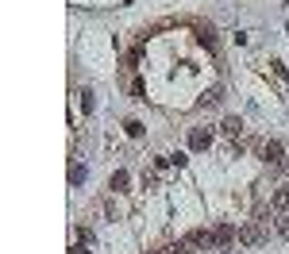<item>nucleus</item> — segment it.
Returning <instances> with one entry per match:
<instances>
[{"label": "nucleus", "instance_id": "nucleus-1", "mask_svg": "<svg viewBox=\"0 0 289 254\" xmlns=\"http://www.w3.org/2000/svg\"><path fill=\"white\" fill-rule=\"evenodd\" d=\"M235 235H239V231H235L231 224H220V227H212V251H216V247H228V243L235 239Z\"/></svg>", "mask_w": 289, "mask_h": 254}, {"label": "nucleus", "instance_id": "nucleus-2", "mask_svg": "<svg viewBox=\"0 0 289 254\" xmlns=\"http://www.w3.org/2000/svg\"><path fill=\"white\" fill-rule=\"evenodd\" d=\"M282 154H286V147H282L278 139H266V143H262V158H266L270 166H278V162H282Z\"/></svg>", "mask_w": 289, "mask_h": 254}, {"label": "nucleus", "instance_id": "nucleus-3", "mask_svg": "<svg viewBox=\"0 0 289 254\" xmlns=\"http://www.w3.org/2000/svg\"><path fill=\"white\" fill-rule=\"evenodd\" d=\"M262 239H266V235H262V227H259V224H247V227H239V243H247V247H259Z\"/></svg>", "mask_w": 289, "mask_h": 254}, {"label": "nucleus", "instance_id": "nucleus-4", "mask_svg": "<svg viewBox=\"0 0 289 254\" xmlns=\"http://www.w3.org/2000/svg\"><path fill=\"white\" fill-rule=\"evenodd\" d=\"M212 143V131L208 127H197V131H189V150H204Z\"/></svg>", "mask_w": 289, "mask_h": 254}, {"label": "nucleus", "instance_id": "nucleus-5", "mask_svg": "<svg viewBox=\"0 0 289 254\" xmlns=\"http://www.w3.org/2000/svg\"><path fill=\"white\" fill-rule=\"evenodd\" d=\"M197 39H201V46H204V50H212V54H216V50H220L216 27H201V31H197Z\"/></svg>", "mask_w": 289, "mask_h": 254}, {"label": "nucleus", "instance_id": "nucleus-6", "mask_svg": "<svg viewBox=\"0 0 289 254\" xmlns=\"http://www.w3.org/2000/svg\"><path fill=\"white\" fill-rule=\"evenodd\" d=\"M220 127H224V135H231V139H235V135L243 131V120H239V116H228V120L220 123Z\"/></svg>", "mask_w": 289, "mask_h": 254}, {"label": "nucleus", "instance_id": "nucleus-7", "mask_svg": "<svg viewBox=\"0 0 289 254\" xmlns=\"http://www.w3.org/2000/svg\"><path fill=\"white\" fill-rule=\"evenodd\" d=\"M220 100H224V85H212V89L201 96V104H220Z\"/></svg>", "mask_w": 289, "mask_h": 254}, {"label": "nucleus", "instance_id": "nucleus-8", "mask_svg": "<svg viewBox=\"0 0 289 254\" xmlns=\"http://www.w3.org/2000/svg\"><path fill=\"white\" fill-rule=\"evenodd\" d=\"M108 185H112L116 193H124V189H128V169H116V173H112V181H108Z\"/></svg>", "mask_w": 289, "mask_h": 254}, {"label": "nucleus", "instance_id": "nucleus-9", "mask_svg": "<svg viewBox=\"0 0 289 254\" xmlns=\"http://www.w3.org/2000/svg\"><path fill=\"white\" fill-rule=\"evenodd\" d=\"M70 185H85V166H81V162L70 166Z\"/></svg>", "mask_w": 289, "mask_h": 254}, {"label": "nucleus", "instance_id": "nucleus-10", "mask_svg": "<svg viewBox=\"0 0 289 254\" xmlns=\"http://www.w3.org/2000/svg\"><path fill=\"white\" fill-rule=\"evenodd\" d=\"M93 108H97V100H93V92H81V112H85V116H93Z\"/></svg>", "mask_w": 289, "mask_h": 254}, {"label": "nucleus", "instance_id": "nucleus-11", "mask_svg": "<svg viewBox=\"0 0 289 254\" xmlns=\"http://www.w3.org/2000/svg\"><path fill=\"white\" fill-rule=\"evenodd\" d=\"M124 131H128L131 139H139V135H143V123H139V120H128V123H124Z\"/></svg>", "mask_w": 289, "mask_h": 254}, {"label": "nucleus", "instance_id": "nucleus-12", "mask_svg": "<svg viewBox=\"0 0 289 254\" xmlns=\"http://www.w3.org/2000/svg\"><path fill=\"white\" fill-rule=\"evenodd\" d=\"M274 208H278V212L289 208V193H286V189H278V193H274Z\"/></svg>", "mask_w": 289, "mask_h": 254}, {"label": "nucleus", "instance_id": "nucleus-13", "mask_svg": "<svg viewBox=\"0 0 289 254\" xmlns=\"http://www.w3.org/2000/svg\"><path fill=\"white\" fill-rule=\"evenodd\" d=\"M162 254H189V243H185V239H181V243H170Z\"/></svg>", "mask_w": 289, "mask_h": 254}, {"label": "nucleus", "instance_id": "nucleus-14", "mask_svg": "<svg viewBox=\"0 0 289 254\" xmlns=\"http://www.w3.org/2000/svg\"><path fill=\"white\" fill-rule=\"evenodd\" d=\"M131 96H135V100H146V89H143V81H135V85H131Z\"/></svg>", "mask_w": 289, "mask_h": 254}, {"label": "nucleus", "instance_id": "nucleus-15", "mask_svg": "<svg viewBox=\"0 0 289 254\" xmlns=\"http://www.w3.org/2000/svg\"><path fill=\"white\" fill-rule=\"evenodd\" d=\"M274 74L282 77V81H289V70H286V62H274Z\"/></svg>", "mask_w": 289, "mask_h": 254}, {"label": "nucleus", "instance_id": "nucleus-16", "mask_svg": "<svg viewBox=\"0 0 289 254\" xmlns=\"http://www.w3.org/2000/svg\"><path fill=\"white\" fill-rule=\"evenodd\" d=\"M278 235H282V239H289V220H282V224H278Z\"/></svg>", "mask_w": 289, "mask_h": 254}]
</instances>
